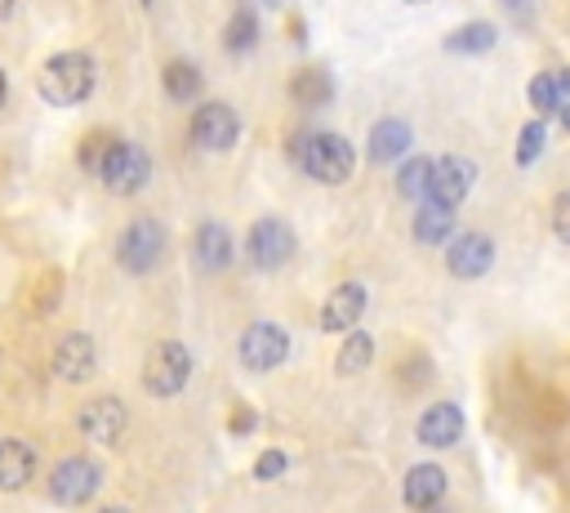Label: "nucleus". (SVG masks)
Segmentation results:
<instances>
[{
  "label": "nucleus",
  "instance_id": "obj_13",
  "mask_svg": "<svg viewBox=\"0 0 570 513\" xmlns=\"http://www.w3.org/2000/svg\"><path fill=\"white\" fill-rule=\"evenodd\" d=\"M477 183V166L468 157H442L433 166V183H428V197L433 202H446V206H459Z\"/></svg>",
  "mask_w": 570,
  "mask_h": 513
},
{
  "label": "nucleus",
  "instance_id": "obj_34",
  "mask_svg": "<svg viewBox=\"0 0 570 513\" xmlns=\"http://www.w3.org/2000/svg\"><path fill=\"white\" fill-rule=\"evenodd\" d=\"M10 14H14V0H0V23H5Z\"/></svg>",
  "mask_w": 570,
  "mask_h": 513
},
{
  "label": "nucleus",
  "instance_id": "obj_23",
  "mask_svg": "<svg viewBox=\"0 0 570 513\" xmlns=\"http://www.w3.org/2000/svg\"><path fill=\"white\" fill-rule=\"evenodd\" d=\"M330 94H334V90H330V77H326L321 68H304V72L290 81V99H295L299 107H308V112L321 107V103H330Z\"/></svg>",
  "mask_w": 570,
  "mask_h": 513
},
{
  "label": "nucleus",
  "instance_id": "obj_29",
  "mask_svg": "<svg viewBox=\"0 0 570 513\" xmlns=\"http://www.w3.org/2000/svg\"><path fill=\"white\" fill-rule=\"evenodd\" d=\"M112 144H116L112 135H103V130H94V135H90V139L81 144V166H86L90 174H99V166H103V157L112 152Z\"/></svg>",
  "mask_w": 570,
  "mask_h": 513
},
{
  "label": "nucleus",
  "instance_id": "obj_27",
  "mask_svg": "<svg viewBox=\"0 0 570 513\" xmlns=\"http://www.w3.org/2000/svg\"><path fill=\"white\" fill-rule=\"evenodd\" d=\"M544 139H548V130H544V121H539V116L522 125V135H517V166H522V170H531V166L539 161Z\"/></svg>",
  "mask_w": 570,
  "mask_h": 513
},
{
  "label": "nucleus",
  "instance_id": "obj_9",
  "mask_svg": "<svg viewBox=\"0 0 570 513\" xmlns=\"http://www.w3.org/2000/svg\"><path fill=\"white\" fill-rule=\"evenodd\" d=\"M241 139V116L228 103H201L192 116V144L205 152H228Z\"/></svg>",
  "mask_w": 570,
  "mask_h": 513
},
{
  "label": "nucleus",
  "instance_id": "obj_4",
  "mask_svg": "<svg viewBox=\"0 0 570 513\" xmlns=\"http://www.w3.org/2000/svg\"><path fill=\"white\" fill-rule=\"evenodd\" d=\"M161 254H166V228L157 219H134L121 241H116V260L125 273H152L161 264Z\"/></svg>",
  "mask_w": 570,
  "mask_h": 513
},
{
  "label": "nucleus",
  "instance_id": "obj_5",
  "mask_svg": "<svg viewBox=\"0 0 570 513\" xmlns=\"http://www.w3.org/2000/svg\"><path fill=\"white\" fill-rule=\"evenodd\" d=\"M99 179H103L112 192H121V197H134V192L152 179V157H148V148L116 139L112 152H107L103 166H99Z\"/></svg>",
  "mask_w": 570,
  "mask_h": 513
},
{
  "label": "nucleus",
  "instance_id": "obj_16",
  "mask_svg": "<svg viewBox=\"0 0 570 513\" xmlns=\"http://www.w3.org/2000/svg\"><path fill=\"white\" fill-rule=\"evenodd\" d=\"M451 237H455V206L423 197L419 210H414V241L419 246H442Z\"/></svg>",
  "mask_w": 570,
  "mask_h": 513
},
{
  "label": "nucleus",
  "instance_id": "obj_14",
  "mask_svg": "<svg viewBox=\"0 0 570 513\" xmlns=\"http://www.w3.org/2000/svg\"><path fill=\"white\" fill-rule=\"evenodd\" d=\"M362 312H366V286L362 282H343L321 304V331H352V327H362Z\"/></svg>",
  "mask_w": 570,
  "mask_h": 513
},
{
  "label": "nucleus",
  "instance_id": "obj_24",
  "mask_svg": "<svg viewBox=\"0 0 570 513\" xmlns=\"http://www.w3.org/2000/svg\"><path fill=\"white\" fill-rule=\"evenodd\" d=\"M494 41H499V32L490 23H464L446 36V49L451 54H486V49H494Z\"/></svg>",
  "mask_w": 570,
  "mask_h": 513
},
{
  "label": "nucleus",
  "instance_id": "obj_11",
  "mask_svg": "<svg viewBox=\"0 0 570 513\" xmlns=\"http://www.w3.org/2000/svg\"><path fill=\"white\" fill-rule=\"evenodd\" d=\"M99 371V349L86 331H71L54 344V375L67 379V384H86L90 375Z\"/></svg>",
  "mask_w": 570,
  "mask_h": 513
},
{
  "label": "nucleus",
  "instance_id": "obj_15",
  "mask_svg": "<svg viewBox=\"0 0 570 513\" xmlns=\"http://www.w3.org/2000/svg\"><path fill=\"white\" fill-rule=\"evenodd\" d=\"M464 437V411L455 402H437L428 407L419 415V442L423 446H437V452H446V446H455Z\"/></svg>",
  "mask_w": 570,
  "mask_h": 513
},
{
  "label": "nucleus",
  "instance_id": "obj_31",
  "mask_svg": "<svg viewBox=\"0 0 570 513\" xmlns=\"http://www.w3.org/2000/svg\"><path fill=\"white\" fill-rule=\"evenodd\" d=\"M552 232H557V241L570 246V192H561L552 202Z\"/></svg>",
  "mask_w": 570,
  "mask_h": 513
},
{
  "label": "nucleus",
  "instance_id": "obj_22",
  "mask_svg": "<svg viewBox=\"0 0 570 513\" xmlns=\"http://www.w3.org/2000/svg\"><path fill=\"white\" fill-rule=\"evenodd\" d=\"M433 157H401L397 166V192L406 202H423L428 197V183H433Z\"/></svg>",
  "mask_w": 570,
  "mask_h": 513
},
{
  "label": "nucleus",
  "instance_id": "obj_26",
  "mask_svg": "<svg viewBox=\"0 0 570 513\" xmlns=\"http://www.w3.org/2000/svg\"><path fill=\"white\" fill-rule=\"evenodd\" d=\"M166 94L179 99V103H187V99L201 94V72H196V62H187V58H174V62H170V68H166Z\"/></svg>",
  "mask_w": 570,
  "mask_h": 513
},
{
  "label": "nucleus",
  "instance_id": "obj_33",
  "mask_svg": "<svg viewBox=\"0 0 570 513\" xmlns=\"http://www.w3.org/2000/svg\"><path fill=\"white\" fill-rule=\"evenodd\" d=\"M254 424H259V420H254V411H237V415H232V433H250Z\"/></svg>",
  "mask_w": 570,
  "mask_h": 513
},
{
  "label": "nucleus",
  "instance_id": "obj_32",
  "mask_svg": "<svg viewBox=\"0 0 570 513\" xmlns=\"http://www.w3.org/2000/svg\"><path fill=\"white\" fill-rule=\"evenodd\" d=\"M557 116H561V125L570 130V68L566 72H557V107H552Z\"/></svg>",
  "mask_w": 570,
  "mask_h": 513
},
{
  "label": "nucleus",
  "instance_id": "obj_21",
  "mask_svg": "<svg viewBox=\"0 0 570 513\" xmlns=\"http://www.w3.org/2000/svg\"><path fill=\"white\" fill-rule=\"evenodd\" d=\"M371 362H375V335H366L362 327H352V335L334 353V371L339 375H362V371H371Z\"/></svg>",
  "mask_w": 570,
  "mask_h": 513
},
{
  "label": "nucleus",
  "instance_id": "obj_36",
  "mask_svg": "<svg viewBox=\"0 0 570 513\" xmlns=\"http://www.w3.org/2000/svg\"><path fill=\"white\" fill-rule=\"evenodd\" d=\"M406 5H428V0H406Z\"/></svg>",
  "mask_w": 570,
  "mask_h": 513
},
{
  "label": "nucleus",
  "instance_id": "obj_18",
  "mask_svg": "<svg viewBox=\"0 0 570 513\" xmlns=\"http://www.w3.org/2000/svg\"><path fill=\"white\" fill-rule=\"evenodd\" d=\"M446 500V469L442 465H414L406 474V504L410 509H433Z\"/></svg>",
  "mask_w": 570,
  "mask_h": 513
},
{
  "label": "nucleus",
  "instance_id": "obj_28",
  "mask_svg": "<svg viewBox=\"0 0 570 513\" xmlns=\"http://www.w3.org/2000/svg\"><path fill=\"white\" fill-rule=\"evenodd\" d=\"M526 99H531L535 112H552V107H557V72H539V77L531 81Z\"/></svg>",
  "mask_w": 570,
  "mask_h": 513
},
{
  "label": "nucleus",
  "instance_id": "obj_10",
  "mask_svg": "<svg viewBox=\"0 0 570 513\" xmlns=\"http://www.w3.org/2000/svg\"><path fill=\"white\" fill-rule=\"evenodd\" d=\"M77 424H81V433H86L90 442H99V446H116V442L125 437L129 411H125V402H121V398H94V402H86V407H81Z\"/></svg>",
  "mask_w": 570,
  "mask_h": 513
},
{
  "label": "nucleus",
  "instance_id": "obj_1",
  "mask_svg": "<svg viewBox=\"0 0 570 513\" xmlns=\"http://www.w3.org/2000/svg\"><path fill=\"white\" fill-rule=\"evenodd\" d=\"M94 81H99L94 58L86 49H62L41 68V99L54 107H77L94 94Z\"/></svg>",
  "mask_w": 570,
  "mask_h": 513
},
{
  "label": "nucleus",
  "instance_id": "obj_12",
  "mask_svg": "<svg viewBox=\"0 0 570 513\" xmlns=\"http://www.w3.org/2000/svg\"><path fill=\"white\" fill-rule=\"evenodd\" d=\"M490 264H494V246H490V237H481V232L451 237V250H446V269H451V277L477 282V277L490 273Z\"/></svg>",
  "mask_w": 570,
  "mask_h": 513
},
{
  "label": "nucleus",
  "instance_id": "obj_17",
  "mask_svg": "<svg viewBox=\"0 0 570 513\" xmlns=\"http://www.w3.org/2000/svg\"><path fill=\"white\" fill-rule=\"evenodd\" d=\"M36 474V452L23 437H5L0 442V491H19L27 487Z\"/></svg>",
  "mask_w": 570,
  "mask_h": 513
},
{
  "label": "nucleus",
  "instance_id": "obj_8",
  "mask_svg": "<svg viewBox=\"0 0 570 513\" xmlns=\"http://www.w3.org/2000/svg\"><path fill=\"white\" fill-rule=\"evenodd\" d=\"M103 487V469L86 456H67L54 474H49V500L58 504H90Z\"/></svg>",
  "mask_w": 570,
  "mask_h": 513
},
{
  "label": "nucleus",
  "instance_id": "obj_6",
  "mask_svg": "<svg viewBox=\"0 0 570 513\" xmlns=\"http://www.w3.org/2000/svg\"><path fill=\"white\" fill-rule=\"evenodd\" d=\"M237 357H241L246 371L267 375V371H276L285 357H290V331L276 327V322H254V327H246V335L237 344Z\"/></svg>",
  "mask_w": 570,
  "mask_h": 513
},
{
  "label": "nucleus",
  "instance_id": "obj_25",
  "mask_svg": "<svg viewBox=\"0 0 570 513\" xmlns=\"http://www.w3.org/2000/svg\"><path fill=\"white\" fill-rule=\"evenodd\" d=\"M224 45H228V54H250V49L259 45V14H254L250 5H246V10H237V14L228 19Z\"/></svg>",
  "mask_w": 570,
  "mask_h": 513
},
{
  "label": "nucleus",
  "instance_id": "obj_7",
  "mask_svg": "<svg viewBox=\"0 0 570 513\" xmlns=\"http://www.w3.org/2000/svg\"><path fill=\"white\" fill-rule=\"evenodd\" d=\"M295 228L290 224H281V219H259L246 237V254H250V264L259 273H276L281 264H290L295 260Z\"/></svg>",
  "mask_w": 570,
  "mask_h": 513
},
{
  "label": "nucleus",
  "instance_id": "obj_3",
  "mask_svg": "<svg viewBox=\"0 0 570 513\" xmlns=\"http://www.w3.org/2000/svg\"><path fill=\"white\" fill-rule=\"evenodd\" d=\"M187 379H192V353H187V344H179V340L152 344L148 362H142V389H148L152 398H174V394L187 389Z\"/></svg>",
  "mask_w": 570,
  "mask_h": 513
},
{
  "label": "nucleus",
  "instance_id": "obj_20",
  "mask_svg": "<svg viewBox=\"0 0 570 513\" xmlns=\"http://www.w3.org/2000/svg\"><path fill=\"white\" fill-rule=\"evenodd\" d=\"M196 264L209 269V273L232 264V237H228L224 224H201L196 228Z\"/></svg>",
  "mask_w": 570,
  "mask_h": 513
},
{
  "label": "nucleus",
  "instance_id": "obj_30",
  "mask_svg": "<svg viewBox=\"0 0 570 513\" xmlns=\"http://www.w3.org/2000/svg\"><path fill=\"white\" fill-rule=\"evenodd\" d=\"M285 469H290L285 452H263L259 465H254V478H259V482H276V478H285Z\"/></svg>",
  "mask_w": 570,
  "mask_h": 513
},
{
  "label": "nucleus",
  "instance_id": "obj_19",
  "mask_svg": "<svg viewBox=\"0 0 570 513\" xmlns=\"http://www.w3.org/2000/svg\"><path fill=\"white\" fill-rule=\"evenodd\" d=\"M410 125L406 121H397V116H388V121H379L375 130H371V161L375 166H392V161H401L406 152H410Z\"/></svg>",
  "mask_w": 570,
  "mask_h": 513
},
{
  "label": "nucleus",
  "instance_id": "obj_2",
  "mask_svg": "<svg viewBox=\"0 0 570 513\" xmlns=\"http://www.w3.org/2000/svg\"><path fill=\"white\" fill-rule=\"evenodd\" d=\"M290 157L304 166L308 179L317 183H343L356 166V152L343 135H326V130H312V135H295L290 139Z\"/></svg>",
  "mask_w": 570,
  "mask_h": 513
},
{
  "label": "nucleus",
  "instance_id": "obj_35",
  "mask_svg": "<svg viewBox=\"0 0 570 513\" xmlns=\"http://www.w3.org/2000/svg\"><path fill=\"white\" fill-rule=\"evenodd\" d=\"M0 103H5V72H0Z\"/></svg>",
  "mask_w": 570,
  "mask_h": 513
}]
</instances>
